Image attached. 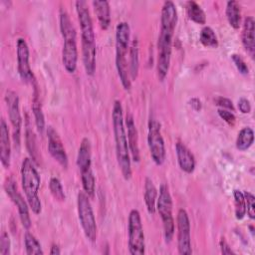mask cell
I'll list each match as a JSON object with an SVG mask.
<instances>
[{
  "label": "cell",
  "instance_id": "1",
  "mask_svg": "<svg viewBox=\"0 0 255 255\" xmlns=\"http://www.w3.org/2000/svg\"><path fill=\"white\" fill-rule=\"evenodd\" d=\"M177 23V10L172 1H165L161 8L160 30L157 40V78L160 82L166 78L171 58L172 39Z\"/></svg>",
  "mask_w": 255,
  "mask_h": 255
},
{
  "label": "cell",
  "instance_id": "2",
  "mask_svg": "<svg viewBox=\"0 0 255 255\" xmlns=\"http://www.w3.org/2000/svg\"><path fill=\"white\" fill-rule=\"evenodd\" d=\"M82 36V58L87 75L93 76L96 71V42L93 21L86 1L75 2Z\"/></svg>",
  "mask_w": 255,
  "mask_h": 255
},
{
  "label": "cell",
  "instance_id": "3",
  "mask_svg": "<svg viewBox=\"0 0 255 255\" xmlns=\"http://www.w3.org/2000/svg\"><path fill=\"white\" fill-rule=\"evenodd\" d=\"M112 122L115 135L116 144V155L118 164L122 171V174L126 180L131 177V166H130V153L128 143L127 132L124 125L123 107L120 101H115L112 111Z\"/></svg>",
  "mask_w": 255,
  "mask_h": 255
},
{
  "label": "cell",
  "instance_id": "4",
  "mask_svg": "<svg viewBox=\"0 0 255 255\" xmlns=\"http://www.w3.org/2000/svg\"><path fill=\"white\" fill-rule=\"evenodd\" d=\"M60 31L64 40L62 63L66 71L72 74L76 71L78 61L77 34L70 16L64 8L60 10Z\"/></svg>",
  "mask_w": 255,
  "mask_h": 255
},
{
  "label": "cell",
  "instance_id": "5",
  "mask_svg": "<svg viewBox=\"0 0 255 255\" xmlns=\"http://www.w3.org/2000/svg\"><path fill=\"white\" fill-rule=\"evenodd\" d=\"M129 26L127 22H120L116 28V67L125 90H129L131 80L127 60L129 47Z\"/></svg>",
  "mask_w": 255,
  "mask_h": 255
},
{
  "label": "cell",
  "instance_id": "6",
  "mask_svg": "<svg viewBox=\"0 0 255 255\" xmlns=\"http://www.w3.org/2000/svg\"><path fill=\"white\" fill-rule=\"evenodd\" d=\"M21 182L30 208L34 214H40L42 203L38 192L41 178L33 160L29 157L24 158L21 164Z\"/></svg>",
  "mask_w": 255,
  "mask_h": 255
},
{
  "label": "cell",
  "instance_id": "7",
  "mask_svg": "<svg viewBox=\"0 0 255 255\" xmlns=\"http://www.w3.org/2000/svg\"><path fill=\"white\" fill-rule=\"evenodd\" d=\"M77 164L81 171L83 189L90 198H93L95 196L96 179L92 169V145L88 137H84L80 143Z\"/></svg>",
  "mask_w": 255,
  "mask_h": 255
},
{
  "label": "cell",
  "instance_id": "8",
  "mask_svg": "<svg viewBox=\"0 0 255 255\" xmlns=\"http://www.w3.org/2000/svg\"><path fill=\"white\" fill-rule=\"evenodd\" d=\"M156 209L162 220L163 235L166 243H170L174 235V219L172 216V199L168 187L161 184L156 200Z\"/></svg>",
  "mask_w": 255,
  "mask_h": 255
},
{
  "label": "cell",
  "instance_id": "9",
  "mask_svg": "<svg viewBox=\"0 0 255 255\" xmlns=\"http://www.w3.org/2000/svg\"><path fill=\"white\" fill-rule=\"evenodd\" d=\"M78 216L85 233V236L91 241L94 242L97 239V223L95 219V215L93 212V208L90 202V197L86 194L85 191H80L78 193Z\"/></svg>",
  "mask_w": 255,
  "mask_h": 255
},
{
  "label": "cell",
  "instance_id": "10",
  "mask_svg": "<svg viewBox=\"0 0 255 255\" xmlns=\"http://www.w3.org/2000/svg\"><path fill=\"white\" fill-rule=\"evenodd\" d=\"M128 251L131 255L144 254V233L138 210L132 209L128 215Z\"/></svg>",
  "mask_w": 255,
  "mask_h": 255
},
{
  "label": "cell",
  "instance_id": "11",
  "mask_svg": "<svg viewBox=\"0 0 255 255\" xmlns=\"http://www.w3.org/2000/svg\"><path fill=\"white\" fill-rule=\"evenodd\" d=\"M147 143L153 162L156 165H161L165 160V145L161 134L160 124L154 119H150L148 123Z\"/></svg>",
  "mask_w": 255,
  "mask_h": 255
},
{
  "label": "cell",
  "instance_id": "12",
  "mask_svg": "<svg viewBox=\"0 0 255 255\" xmlns=\"http://www.w3.org/2000/svg\"><path fill=\"white\" fill-rule=\"evenodd\" d=\"M5 103L8 109L9 120L13 129V140L17 146L20 145L21 137V127H22V117L19 107L18 95L12 91L8 90L5 94Z\"/></svg>",
  "mask_w": 255,
  "mask_h": 255
},
{
  "label": "cell",
  "instance_id": "13",
  "mask_svg": "<svg viewBox=\"0 0 255 255\" xmlns=\"http://www.w3.org/2000/svg\"><path fill=\"white\" fill-rule=\"evenodd\" d=\"M177 249L181 255H190L191 239H190V221L187 212L181 208L177 212Z\"/></svg>",
  "mask_w": 255,
  "mask_h": 255
},
{
  "label": "cell",
  "instance_id": "14",
  "mask_svg": "<svg viewBox=\"0 0 255 255\" xmlns=\"http://www.w3.org/2000/svg\"><path fill=\"white\" fill-rule=\"evenodd\" d=\"M5 190L11 200L15 203V205L18 208L19 217L21 220V223L24 228L29 229L31 226V219L29 215V204L28 201H25L23 196L19 193L17 190V186L15 184V181L11 178H9L5 183Z\"/></svg>",
  "mask_w": 255,
  "mask_h": 255
},
{
  "label": "cell",
  "instance_id": "15",
  "mask_svg": "<svg viewBox=\"0 0 255 255\" xmlns=\"http://www.w3.org/2000/svg\"><path fill=\"white\" fill-rule=\"evenodd\" d=\"M17 47V68L20 78L25 83H33L35 81L32 69L29 64V48L23 38H19L16 43Z\"/></svg>",
  "mask_w": 255,
  "mask_h": 255
},
{
  "label": "cell",
  "instance_id": "16",
  "mask_svg": "<svg viewBox=\"0 0 255 255\" xmlns=\"http://www.w3.org/2000/svg\"><path fill=\"white\" fill-rule=\"evenodd\" d=\"M48 136V150L52 157L63 167L67 168L68 166V156L62 140L58 132L53 128V127H48L47 128Z\"/></svg>",
  "mask_w": 255,
  "mask_h": 255
},
{
  "label": "cell",
  "instance_id": "17",
  "mask_svg": "<svg viewBox=\"0 0 255 255\" xmlns=\"http://www.w3.org/2000/svg\"><path fill=\"white\" fill-rule=\"evenodd\" d=\"M242 44L245 51L254 58L255 54V21L252 16H248L244 19L243 29L241 34Z\"/></svg>",
  "mask_w": 255,
  "mask_h": 255
},
{
  "label": "cell",
  "instance_id": "18",
  "mask_svg": "<svg viewBox=\"0 0 255 255\" xmlns=\"http://www.w3.org/2000/svg\"><path fill=\"white\" fill-rule=\"evenodd\" d=\"M126 126L128 128L127 137H128V143L130 156L134 162H138L139 161V147H138L137 129L135 128L133 118L130 114L127 115Z\"/></svg>",
  "mask_w": 255,
  "mask_h": 255
},
{
  "label": "cell",
  "instance_id": "19",
  "mask_svg": "<svg viewBox=\"0 0 255 255\" xmlns=\"http://www.w3.org/2000/svg\"><path fill=\"white\" fill-rule=\"evenodd\" d=\"M11 158V144L8 126L4 119L0 122V159L1 163L5 168L10 166Z\"/></svg>",
  "mask_w": 255,
  "mask_h": 255
},
{
  "label": "cell",
  "instance_id": "20",
  "mask_svg": "<svg viewBox=\"0 0 255 255\" xmlns=\"http://www.w3.org/2000/svg\"><path fill=\"white\" fill-rule=\"evenodd\" d=\"M175 150L180 169L186 173H192L195 169V158L191 151L180 141L176 142Z\"/></svg>",
  "mask_w": 255,
  "mask_h": 255
},
{
  "label": "cell",
  "instance_id": "21",
  "mask_svg": "<svg viewBox=\"0 0 255 255\" xmlns=\"http://www.w3.org/2000/svg\"><path fill=\"white\" fill-rule=\"evenodd\" d=\"M93 6L101 28L107 30L111 24V9L109 2L106 0H95L93 1Z\"/></svg>",
  "mask_w": 255,
  "mask_h": 255
},
{
  "label": "cell",
  "instance_id": "22",
  "mask_svg": "<svg viewBox=\"0 0 255 255\" xmlns=\"http://www.w3.org/2000/svg\"><path fill=\"white\" fill-rule=\"evenodd\" d=\"M156 200H157V190L152 180L146 177L144 181V202H145V206L148 213L151 215L154 214L155 212Z\"/></svg>",
  "mask_w": 255,
  "mask_h": 255
},
{
  "label": "cell",
  "instance_id": "23",
  "mask_svg": "<svg viewBox=\"0 0 255 255\" xmlns=\"http://www.w3.org/2000/svg\"><path fill=\"white\" fill-rule=\"evenodd\" d=\"M32 103H33L32 104V112H33V115H34L35 125H36V128H37L38 131L40 132V134H42L44 129H45V117H44V114H43V111H42L37 86H35L34 98H33Z\"/></svg>",
  "mask_w": 255,
  "mask_h": 255
},
{
  "label": "cell",
  "instance_id": "24",
  "mask_svg": "<svg viewBox=\"0 0 255 255\" xmlns=\"http://www.w3.org/2000/svg\"><path fill=\"white\" fill-rule=\"evenodd\" d=\"M139 51H138V41L137 39H133L130 49H129V63H128V69H129V76L130 80L133 81L137 77L138 68H139Z\"/></svg>",
  "mask_w": 255,
  "mask_h": 255
},
{
  "label": "cell",
  "instance_id": "25",
  "mask_svg": "<svg viewBox=\"0 0 255 255\" xmlns=\"http://www.w3.org/2000/svg\"><path fill=\"white\" fill-rule=\"evenodd\" d=\"M226 18L228 20L229 25L234 28L238 29L240 27V20H241V13H240V6L236 1H228L226 3Z\"/></svg>",
  "mask_w": 255,
  "mask_h": 255
},
{
  "label": "cell",
  "instance_id": "26",
  "mask_svg": "<svg viewBox=\"0 0 255 255\" xmlns=\"http://www.w3.org/2000/svg\"><path fill=\"white\" fill-rule=\"evenodd\" d=\"M186 13L190 20L195 22L196 24H205L206 23V15L202 8L195 1H187L185 4Z\"/></svg>",
  "mask_w": 255,
  "mask_h": 255
},
{
  "label": "cell",
  "instance_id": "27",
  "mask_svg": "<svg viewBox=\"0 0 255 255\" xmlns=\"http://www.w3.org/2000/svg\"><path fill=\"white\" fill-rule=\"evenodd\" d=\"M254 141V131L251 128H243L237 136L236 147L239 150L248 149Z\"/></svg>",
  "mask_w": 255,
  "mask_h": 255
},
{
  "label": "cell",
  "instance_id": "28",
  "mask_svg": "<svg viewBox=\"0 0 255 255\" xmlns=\"http://www.w3.org/2000/svg\"><path fill=\"white\" fill-rule=\"evenodd\" d=\"M25 250L28 255H39L44 254L42 246L37 238L30 232H26L24 235Z\"/></svg>",
  "mask_w": 255,
  "mask_h": 255
},
{
  "label": "cell",
  "instance_id": "29",
  "mask_svg": "<svg viewBox=\"0 0 255 255\" xmlns=\"http://www.w3.org/2000/svg\"><path fill=\"white\" fill-rule=\"evenodd\" d=\"M199 41L204 47L217 48L218 47V39L212 28L205 26L201 29L199 34Z\"/></svg>",
  "mask_w": 255,
  "mask_h": 255
},
{
  "label": "cell",
  "instance_id": "30",
  "mask_svg": "<svg viewBox=\"0 0 255 255\" xmlns=\"http://www.w3.org/2000/svg\"><path fill=\"white\" fill-rule=\"evenodd\" d=\"M234 196V205H235V217L238 220H241L244 218L246 214V203L244 194L242 191L235 189L233 191Z\"/></svg>",
  "mask_w": 255,
  "mask_h": 255
},
{
  "label": "cell",
  "instance_id": "31",
  "mask_svg": "<svg viewBox=\"0 0 255 255\" xmlns=\"http://www.w3.org/2000/svg\"><path fill=\"white\" fill-rule=\"evenodd\" d=\"M49 188H50V191H51L53 197L56 200H58V201H65L66 195H65V192H64L63 185H62V183H61L59 178L52 177L50 179V182H49Z\"/></svg>",
  "mask_w": 255,
  "mask_h": 255
},
{
  "label": "cell",
  "instance_id": "32",
  "mask_svg": "<svg viewBox=\"0 0 255 255\" xmlns=\"http://www.w3.org/2000/svg\"><path fill=\"white\" fill-rule=\"evenodd\" d=\"M243 194H244L245 203H246V212L251 219H254L255 218V197L249 191H245L243 192Z\"/></svg>",
  "mask_w": 255,
  "mask_h": 255
},
{
  "label": "cell",
  "instance_id": "33",
  "mask_svg": "<svg viewBox=\"0 0 255 255\" xmlns=\"http://www.w3.org/2000/svg\"><path fill=\"white\" fill-rule=\"evenodd\" d=\"M231 59H232L235 67L237 68V70L239 71L240 74L247 75L249 73V68H248L247 64L245 63V61L243 60V58L240 55L232 54L231 55Z\"/></svg>",
  "mask_w": 255,
  "mask_h": 255
},
{
  "label": "cell",
  "instance_id": "34",
  "mask_svg": "<svg viewBox=\"0 0 255 255\" xmlns=\"http://www.w3.org/2000/svg\"><path fill=\"white\" fill-rule=\"evenodd\" d=\"M26 145H27V148L33 158V160H36V153H37V150H36V144H35V137H34V134L32 132V130H30V128H27L26 129Z\"/></svg>",
  "mask_w": 255,
  "mask_h": 255
},
{
  "label": "cell",
  "instance_id": "35",
  "mask_svg": "<svg viewBox=\"0 0 255 255\" xmlns=\"http://www.w3.org/2000/svg\"><path fill=\"white\" fill-rule=\"evenodd\" d=\"M10 238L9 235L3 231L0 236V254L1 255H9L10 254Z\"/></svg>",
  "mask_w": 255,
  "mask_h": 255
},
{
  "label": "cell",
  "instance_id": "36",
  "mask_svg": "<svg viewBox=\"0 0 255 255\" xmlns=\"http://www.w3.org/2000/svg\"><path fill=\"white\" fill-rule=\"evenodd\" d=\"M218 113V116L224 121L226 122L229 126H234L235 124V121H236V118L234 116V114L228 110H224V109H219L217 111Z\"/></svg>",
  "mask_w": 255,
  "mask_h": 255
},
{
  "label": "cell",
  "instance_id": "37",
  "mask_svg": "<svg viewBox=\"0 0 255 255\" xmlns=\"http://www.w3.org/2000/svg\"><path fill=\"white\" fill-rule=\"evenodd\" d=\"M215 103L217 106L221 107L222 109L224 110H230V111H234V106H233V103L232 101H230L229 99L227 98H223V97H218L216 100H215Z\"/></svg>",
  "mask_w": 255,
  "mask_h": 255
},
{
  "label": "cell",
  "instance_id": "38",
  "mask_svg": "<svg viewBox=\"0 0 255 255\" xmlns=\"http://www.w3.org/2000/svg\"><path fill=\"white\" fill-rule=\"evenodd\" d=\"M238 109L242 114H249L251 111L250 102L246 98H241L238 101Z\"/></svg>",
  "mask_w": 255,
  "mask_h": 255
},
{
  "label": "cell",
  "instance_id": "39",
  "mask_svg": "<svg viewBox=\"0 0 255 255\" xmlns=\"http://www.w3.org/2000/svg\"><path fill=\"white\" fill-rule=\"evenodd\" d=\"M220 249H221L222 254H234V252L229 247V245L227 244V242L225 241L224 238H221V240H220Z\"/></svg>",
  "mask_w": 255,
  "mask_h": 255
},
{
  "label": "cell",
  "instance_id": "40",
  "mask_svg": "<svg viewBox=\"0 0 255 255\" xmlns=\"http://www.w3.org/2000/svg\"><path fill=\"white\" fill-rule=\"evenodd\" d=\"M189 105L191 106V108L195 111V112H199L202 108V104L200 102L199 99L197 98H192L190 101H189Z\"/></svg>",
  "mask_w": 255,
  "mask_h": 255
},
{
  "label": "cell",
  "instance_id": "41",
  "mask_svg": "<svg viewBox=\"0 0 255 255\" xmlns=\"http://www.w3.org/2000/svg\"><path fill=\"white\" fill-rule=\"evenodd\" d=\"M61 253V250H60V247L56 244H53L52 247H51V250H50V254L51 255H59Z\"/></svg>",
  "mask_w": 255,
  "mask_h": 255
}]
</instances>
